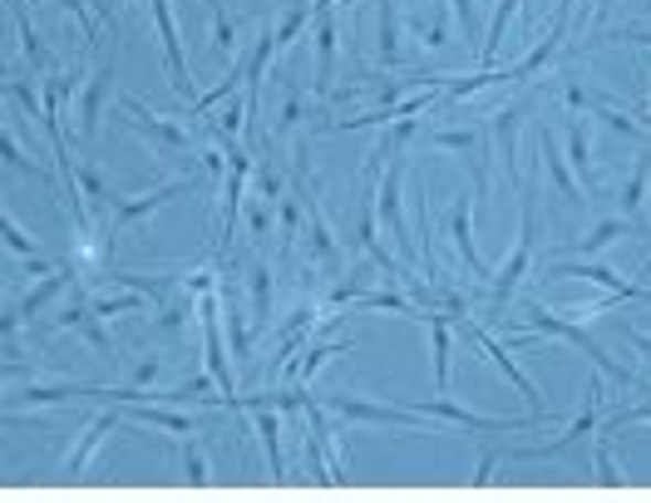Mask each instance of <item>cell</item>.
I'll use <instances>...</instances> for the list:
<instances>
[{"mask_svg": "<svg viewBox=\"0 0 651 503\" xmlns=\"http://www.w3.org/2000/svg\"><path fill=\"white\" fill-rule=\"evenodd\" d=\"M519 331H523V335H558V341L577 345V351H583L587 361H593L602 375H612L617 385H637V390H647V395H651V385H647V381H637V375L627 371V365H617L612 355L602 351V341L583 331V321H568V311H548V307H538V301H533V307H529V317L519 321Z\"/></svg>", "mask_w": 651, "mask_h": 503, "instance_id": "cell-1", "label": "cell"}, {"mask_svg": "<svg viewBox=\"0 0 651 503\" xmlns=\"http://www.w3.org/2000/svg\"><path fill=\"white\" fill-rule=\"evenodd\" d=\"M519 207H523V227H519V243H513V252L503 257V267L493 271V281H489V317H499V311L509 307L513 291L523 287V277H529V267H533V243H538V213H533V188H529V183L519 188Z\"/></svg>", "mask_w": 651, "mask_h": 503, "instance_id": "cell-2", "label": "cell"}, {"mask_svg": "<svg viewBox=\"0 0 651 503\" xmlns=\"http://www.w3.org/2000/svg\"><path fill=\"white\" fill-rule=\"evenodd\" d=\"M401 188H405V153H401V143H395L391 163H385V183H381V193H375V217H381L385 233L395 237L401 257H405V261H415V237H409V223H405Z\"/></svg>", "mask_w": 651, "mask_h": 503, "instance_id": "cell-3", "label": "cell"}, {"mask_svg": "<svg viewBox=\"0 0 651 503\" xmlns=\"http://www.w3.org/2000/svg\"><path fill=\"white\" fill-rule=\"evenodd\" d=\"M203 178H213L203 168V173H183V178H173V183H163L159 193H149V197H119V203L109 207V237H119V233H129L134 223H149L159 207H168L173 197H183V193H193V188H203Z\"/></svg>", "mask_w": 651, "mask_h": 503, "instance_id": "cell-4", "label": "cell"}, {"mask_svg": "<svg viewBox=\"0 0 651 503\" xmlns=\"http://www.w3.org/2000/svg\"><path fill=\"white\" fill-rule=\"evenodd\" d=\"M425 419H445V425H459V429H469V435H519V429H538L543 425V415H523V419H503V415H474V410H465V405H455V400H419L415 405Z\"/></svg>", "mask_w": 651, "mask_h": 503, "instance_id": "cell-5", "label": "cell"}, {"mask_svg": "<svg viewBox=\"0 0 651 503\" xmlns=\"http://www.w3.org/2000/svg\"><path fill=\"white\" fill-rule=\"evenodd\" d=\"M459 331H465V335H469V341H474V345H479V351H484V361H489V365H499V371H503V381H509V385H513V390H519V395H523V400H529V410H533V415L553 419V405H543V400H538V395H543V390H538V385H533V381H529V375H523V365H519V361H513V351H509V345H499V341H493V335H489L484 327H474V321H465V327H459Z\"/></svg>", "mask_w": 651, "mask_h": 503, "instance_id": "cell-6", "label": "cell"}, {"mask_svg": "<svg viewBox=\"0 0 651 503\" xmlns=\"http://www.w3.org/2000/svg\"><path fill=\"white\" fill-rule=\"evenodd\" d=\"M326 410L341 415V419H355V425H395V429L425 425V429H429V419L419 415V410H409V405H371V400H355L351 390L326 395Z\"/></svg>", "mask_w": 651, "mask_h": 503, "instance_id": "cell-7", "label": "cell"}, {"mask_svg": "<svg viewBox=\"0 0 651 503\" xmlns=\"http://www.w3.org/2000/svg\"><path fill=\"white\" fill-rule=\"evenodd\" d=\"M597 281V287L607 291L612 301H647L651 307V291L647 287H637V281H627L622 271H612V267H602V261H583V257H573V261H553L548 267V281Z\"/></svg>", "mask_w": 651, "mask_h": 503, "instance_id": "cell-8", "label": "cell"}, {"mask_svg": "<svg viewBox=\"0 0 651 503\" xmlns=\"http://www.w3.org/2000/svg\"><path fill=\"white\" fill-rule=\"evenodd\" d=\"M149 10H153V25H159V45H163V60H168L173 94H178V99H198V94H193V69H188L183 40H178V25H173V0H149Z\"/></svg>", "mask_w": 651, "mask_h": 503, "instance_id": "cell-9", "label": "cell"}, {"mask_svg": "<svg viewBox=\"0 0 651 503\" xmlns=\"http://www.w3.org/2000/svg\"><path fill=\"white\" fill-rule=\"evenodd\" d=\"M597 415H602V381L593 375V385H587V405H583V415H577L573 425L563 429L558 439H553V445H538V449H509V454H513V459H558V454H568V449H577V445H583V439L597 429Z\"/></svg>", "mask_w": 651, "mask_h": 503, "instance_id": "cell-10", "label": "cell"}, {"mask_svg": "<svg viewBox=\"0 0 651 503\" xmlns=\"http://www.w3.org/2000/svg\"><path fill=\"white\" fill-rule=\"evenodd\" d=\"M119 109L129 114V129L143 133V139H149L159 153H188V143H193V133H188L183 124L159 119V114H149L139 99H119Z\"/></svg>", "mask_w": 651, "mask_h": 503, "instance_id": "cell-11", "label": "cell"}, {"mask_svg": "<svg viewBox=\"0 0 651 503\" xmlns=\"http://www.w3.org/2000/svg\"><path fill=\"white\" fill-rule=\"evenodd\" d=\"M243 410L252 415V435L267 449V469L271 479H287V454H281V419H277V400L271 395H247Z\"/></svg>", "mask_w": 651, "mask_h": 503, "instance_id": "cell-12", "label": "cell"}, {"mask_svg": "<svg viewBox=\"0 0 651 503\" xmlns=\"http://www.w3.org/2000/svg\"><path fill=\"white\" fill-rule=\"evenodd\" d=\"M55 327L84 331V341H89L94 351L109 355V335H104V321H99V311H94V301L84 297V287H75V301H70V307H60V311H55Z\"/></svg>", "mask_w": 651, "mask_h": 503, "instance_id": "cell-13", "label": "cell"}, {"mask_svg": "<svg viewBox=\"0 0 651 503\" xmlns=\"http://www.w3.org/2000/svg\"><path fill=\"white\" fill-rule=\"evenodd\" d=\"M538 149H543V159H548V178H553V188H558V197H563V203L587 207V188L577 183V173H573L568 153L558 149V139H553L548 129H538Z\"/></svg>", "mask_w": 651, "mask_h": 503, "instance_id": "cell-14", "label": "cell"}, {"mask_svg": "<svg viewBox=\"0 0 651 503\" xmlns=\"http://www.w3.org/2000/svg\"><path fill=\"white\" fill-rule=\"evenodd\" d=\"M419 321L429 327V341H435V385L445 395L449 371H455V317L449 311H419Z\"/></svg>", "mask_w": 651, "mask_h": 503, "instance_id": "cell-15", "label": "cell"}, {"mask_svg": "<svg viewBox=\"0 0 651 503\" xmlns=\"http://www.w3.org/2000/svg\"><path fill=\"white\" fill-rule=\"evenodd\" d=\"M519 129H523V104H509V109L489 114V133L499 139L503 149V168H509V178L523 188V163H519Z\"/></svg>", "mask_w": 651, "mask_h": 503, "instance_id": "cell-16", "label": "cell"}, {"mask_svg": "<svg viewBox=\"0 0 651 503\" xmlns=\"http://www.w3.org/2000/svg\"><path fill=\"white\" fill-rule=\"evenodd\" d=\"M109 79H114V60H104V65L89 75V84H84V94H79V139L84 143H94V133H99V114H104Z\"/></svg>", "mask_w": 651, "mask_h": 503, "instance_id": "cell-17", "label": "cell"}, {"mask_svg": "<svg viewBox=\"0 0 651 503\" xmlns=\"http://www.w3.org/2000/svg\"><path fill=\"white\" fill-rule=\"evenodd\" d=\"M469 213H474V203L469 197H459V207L449 213V233H455V247H459V261H465L469 271H474L479 281H493V267L484 257H479V247H474V233H469Z\"/></svg>", "mask_w": 651, "mask_h": 503, "instance_id": "cell-18", "label": "cell"}, {"mask_svg": "<svg viewBox=\"0 0 651 503\" xmlns=\"http://www.w3.org/2000/svg\"><path fill=\"white\" fill-rule=\"evenodd\" d=\"M335 0H317L311 25H317V89H331V69H335V20H331Z\"/></svg>", "mask_w": 651, "mask_h": 503, "instance_id": "cell-19", "label": "cell"}, {"mask_svg": "<svg viewBox=\"0 0 651 503\" xmlns=\"http://www.w3.org/2000/svg\"><path fill=\"white\" fill-rule=\"evenodd\" d=\"M119 419H124V415H114V410H99V415L89 419V425H84V435H79L75 454L65 459V474H75V479H79V474H89V459H94V449L104 445V435H109V429L119 425Z\"/></svg>", "mask_w": 651, "mask_h": 503, "instance_id": "cell-20", "label": "cell"}, {"mask_svg": "<svg viewBox=\"0 0 651 503\" xmlns=\"http://www.w3.org/2000/svg\"><path fill=\"white\" fill-rule=\"evenodd\" d=\"M307 213H311V237H307L311 261H326V267H341V261H345V252H341V243L331 237V223H326V213H321V203H317V193H311V188H307Z\"/></svg>", "mask_w": 651, "mask_h": 503, "instance_id": "cell-21", "label": "cell"}, {"mask_svg": "<svg viewBox=\"0 0 651 503\" xmlns=\"http://www.w3.org/2000/svg\"><path fill=\"white\" fill-rule=\"evenodd\" d=\"M375 55L385 69L405 65V45H401V0H381V30H375Z\"/></svg>", "mask_w": 651, "mask_h": 503, "instance_id": "cell-22", "label": "cell"}, {"mask_svg": "<svg viewBox=\"0 0 651 503\" xmlns=\"http://www.w3.org/2000/svg\"><path fill=\"white\" fill-rule=\"evenodd\" d=\"M124 415L143 419V425H159V429H168V435H198V425L183 410H163L159 400H134V405H124Z\"/></svg>", "mask_w": 651, "mask_h": 503, "instance_id": "cell-23", "label": "cell"}, {"mask_svg": "<svg viewBox=\"0 0 651 503\" xmlns=\"http://www.w3.org/2000/svg\"><path fill=\"white\" fill-rule=\"evenodd\" d=\"M622 237H647V233L632 223V217H602V223H597L593 233H587L583 243H577V257H593V252H602V247L622 243Z\"/></svg>", "mask_w": 651, "mask_h": 503, "instance_id": "cell-24", "label": "cell"}, {"mask_svg": "<svg viewBox=\"0 0 651 503\" xmlns=\"http://www.w3.org/2000/svg\"><path fill=\"white\" fill-rule=\"evenodd\" d=\"M247 287H252V321H257V331H262L271 321V267L262 252L247 261Z\"/></svg>", "mask_w": 651, "mask_h": 503, "instance_id": "cell-25", "label": "cell"}, {"mask_svg": "<svg viewBox=\"0 0 651 503\" xmlns=\"http://www.w3.org/2000/svg\"><path fill=\"white\" fill-rule=\"evenodd\" d=\"M568 163H573V173H577V183L587 188V197L597 193V168H593V139H587V124H577L573 119V129H568Z\"/></svg>", "mask_w": 651, "mask_h": 503, "instance_id": "cell-26", "label": "cell"}, {"mask_svg": "<svg viewBox=\"0 0 651 503\" xmlns=\"http://www.w3.org/2000/svg\"><path fill=\"white\" fill-rule=\"evenodd\" d=\"M198 317V297L188 287H178V291H168L163 297V311H159V327L153 331H163V335H178L188 327V321Z\"/></svg>", "mask_w": 651, "mask_h": 503, "instance_id": "cell-27", "label": "cell"}, {"mask_svg": "<svg viewBox=\"0 0 651 503\" xmlns=\"http://www.w3.org/2000/svg\"><path fill=\"white\" fill-rule=\"evenodd\" d=\"M10 6V20H15V35H20V45H25V60L35 69H55V60H50V50L40 45V35H35V25H30V15H25V6L20 0H6Z\"/></svg>", "mask_w": 651, "mask_h": 503, "instance_id": "cell-28", "label": "cell"}, {"mask_svg": "<svg viewBox=\"0 0 651 503\" xmlns=\"http://www.w3.org/2000/svg\"><path fill=\"white\" fill-rule=\"evenodd\" d=\"M425 143L429 149H449V153H469V159H474L489 143V133L484 129H435V133H425Z\"/></svg>", "mask_w": 651, "mask_h": 503, "instance_id": "cell-29", "label": "cell"}, {"mask_svg": "<svg viewBox=\"0 0 651 503\" xmlns=\"http://www.w3.org/2000/svg\"><path fill=\"white\" fill-rule=\"evenodd\" d=\"M647 183H651V159L637 163V173L627 178V188H622V217H632L642 233H651V227L642 223V203H647Z\"/></svg>", "mask_w": 651, "mask_h": 503, "instance_id": "cell-30", "label": "cell"}, {"mask_svg": "<svg viewBox=\"0 0 651 503\" xmlns=\"http://www.w3.org/2000/svg\"><path fill=\"white\" fill-rule=\"evenodd\" d=\"M355 345H361V341H341V345H331V341H326V345H311V351H307V361H291V365H287V375H291V381H301V385H307L311 375H317L321 365L331 361V355H345V351H355Z\"/></svg>", "mask_w": 651, "mask_h": 503, "instance_id": "cell-31", "label": "cell"}, {"mask_svg": "<svg viewBox=\"0 0 651 503\" xmlns=\"http://www.w3.org/2000/svg\"><path fill=\"white\" fill-rule=\"evenodd\" d=\"M523 0H499L493 6V20H489V35H484V45H479V60H484V69L493 65V55H499V45H503V30H509V20H513V10H519Z\"/></svg>", "mask_w": 651, "mask_h": 503, "instance_id": "cell-32", "label": "cell"}, {"mask_svg": "<svg viewBox=\"0 0 651 503\" xmlns=\"http://www.w3.org/2000/svg\"><path fill=\"white\" fill-rule=\"evenodd\" d=\"M183 474H188V484H213V464H207L203 445L193 435H183Z\"/></svg>", "mask_w": 651, "mask_h": 503, "instance_id": "cell-33", "label": "cell"}, {"mask_svg": "<svg viewBox=\"0 0 651 503\" xmlns=\"http://www.w3.org/2000/svg\"><path fill=\"white\" fill-rule=\"evenodd\" d=\"M355 307H381V311H395V317H415L419 321V307H415V301H405L401 291H361V297H355Z\"/></svg>", "mask_w": 651, "mask_h": 503, "instance_id": "cell-34", "label": "cell"}, {"mask_svg": "<svg viewBox=\"0 0 651 503\" xmlns=\"http://www.w3.org/2000/svg\"><path fill=\"white\" fill-rule=\"evenodd\" d=\"M75 178H79V193H84V197H89V203H94V207H99V213H104V207H114V203H119V197H114V193H109V188H104V178H99V173H94V168H89V163H75Z\"/></svg>", "mask_w": 651, "mask_h": 503, "instance_id": "cell-35", "label": "cell"}, {"mask_svg": "<svg viewBox=\"0 0 651 503\" xmlns=\"http://www.w3.org/2000/svg\"><path fill=\"white\" fill-rule=\"evenodd\" d=\"M237 129H247V99H243V104H227L217 119H207V133H213L217 143H223V139H237Z\"/></svg>", "mask_w": 651, "mask_h": 503, "instance_id": "cell-36", "label": "cell"}, {"mask_svg": "<svg viewBox=\"0 0 651 503\" xmlns=\"http://www.w3.org/2000/svg\"><path fill=\"white\" fill-rule=\"evenodd\" d=\"M593 469H597V484H627L622 464L612 459V445H607V435H597V449H593Z\"/></svg>", "mask_w": 651, "mask_h": 503, "instance_id": "cell-37", "label": "cell"}, {"mask_svg": "<svg viewBox=\"0 0 651 503\" xmlns=\"http://www.w3.org/2000/svg\"><path fill=\"white\" fill-rule=\"evenodd\" d=\"M0 233H6V247L10 252H15V257H40V243H35V237H30V233H20V223H15V217H10V213H0Z\"/></svg>", "mask_w": 651, "mask_h": 503, "instance_id": "cell-38", "label": "cell"}, {"mask_svg": "<svg viewBox=\"0 0 651 503\" xmlns=\"http://www.w3.org/2000/svg\"><path fill=\"white\" fill-rule=\"evenodd\" d=\"M0 153H6V168H25V178H45V183H50V173H45V168H35V163H30V153H20V143H15V133H0Z\"/></svg>", "mask_w": 651, "mask_h": 503, "instance_id": "cell-39", "label": "cell"}, {"mask_svg": "<svg viewBox=\"0 0 651 503\" xmlns=\"http://www.w3.org/2000/svg\"><path fill=\"white\" fill-rule=\"evenodd\" d=\"M311 114H317V109H311V104L301 99L297 89H287V104H281V119H277V133L297 129V124H301V119H311Z\"/></svg>", "mask_w": 651, "mask_h": 503, "instance_id": "cell-40", "label": "cell"}, {"mask_svg": "<svg viewBox=\"0 0 651 503\" xmlns=\"http://www.w3.org/2000/svg\"><path fill=\"white\" fill-rule=\"evenodd\" d=\"M627 425H651V400L632 405V410H617V415H607V419H602V435H617V429H627Z\"/></svg>", "mask_w": 651, "mask_h": 503, "instance_id": "cell-41", "label": "cell"}, {"mask_svg": "<svg viewBox=\"0 0 651 503\" xmlns=\"http://www.w3.org/2000/svg\"><path fill=\"white\" fill-rule=\"evenodd\" d=\"M301 197V193H297ZM297 197H277L281 203V247L291 252V243H297V233H301V207H297Z\"/></svg>", "mask_w": 651, "mask_h": 503, "instance_id": "cell-42", "label": "cell"}, {"mask_svg": "<svg viewBox=\"0 0 651 503\" xmlns=\"http://www.w3.org/2000/svg\"><path fill=\"white\" fill-rule=\"evenodd\" d=\"M237 50V25L227 15H213V55L223 60V55H233Z\"/></svg>", "mask_w": 651, "mask_h": 503, "instance_id": "cell-43", "label": "cell"}, {"mask_svg": "<svg viewBox=\"0 0 651 503\" xmlns=\"http://www.w3.org/2000/svg\"><path fill=\"white\" fill-rule=\"evenodd\" d=\"M159 371H163V355H149V361H139L129 371V381L139 385V390H153V381H159Z\"/></svg>", "mask_w": 651, "mask_h": 503, "instance_id": "cell-44", "label": "cell"}, {"mask_svg": "<svg viewBox=\"0 0 651 503\" xmlns=\"http://www.w3.org/2000/svg\"><path fill=\"white\" fill-rule=\"evenodd\" d=\"M425 45H429V50L449 45V20H445V6H435V15H429V25H425Z\"/></svg>", "mask_w": 651, "mask_h": 503, "instance_id": "cell-45", "label": "cell"}, {"mask_svg": "<svg viewBox=\"0 0 651 503\" xmlns=\"http://www.w3.org/2000/svg\"><path fill=\"white\" fill-rule=\"evenodd\" d=\"M60 6H65L70 15L79 20V30H84V45H94V40H99V30H94V15H89V6H84V0H60Z\"/></svg>", "mask_w": 651, "mask_h": 503, "instance_id": "cell-46", "label": "cell"}, {"mask_svg": "<svg viewBox=\"0 0 651 503\" xmlns=\"http://www.w3.org/2000/svg\"><path fill=\"white\" fill-rule=\"evenodd\" d=\"M455 6H459V25H465V35L484 45V30H479V6H474V0H455Z\"/></svg>", "mask_w": 651, "mask_h": 503, "instance_id": "cell-47", "label": "cell"}, {"mask_svg": "<svg viewBox=\"0 0 651 503\" xmlns=\"http://www.w3.org/2000/svg\"><path fill=\"white\" fill-rule=\"evenodd\" d=\"M257 188H262V197H281V178H277V168H271L267 159L257 163Z\"/></svg>", "mask_w": 651, "mask_h": 503, "instance_id": "cell-48", "label": "cell"}, {"mask_svg": "<svg viewBox=\"0 0 651 503\" xmlns=\"http://www.w3.org/2000/svg\"><path fill=\"white\" fill-rule=\"evenodd\" d=\"M499 449H484V454H479V464H474V484H493V469H499Z\"/></svg>", "mask_w": 651, "mask_h": 503, "instance_id": "cell-49", "label": "cell"}, {"mask_svg": "<svg viewBox=\"0 0 651 503\" xmlns=\"http://www.w3.org/2000/svg\"><path fill=\"white\" fill-rule=\"evenodd\" d=\"M183 287L193 291V297H203V291H217V281H213V267H203V271H188V277H183Z\"/></svg>", "mask_w": 651, "mask_h": 503, "instance_id": "cell-50", "label": "cell"}, {"mask_svg": "<svg viewBox=\"0 0 651 503\" xmlns=\"http://www.w3.org/2000/svg\"><path fill=\"white\" fill-rule=\"evenodd\" d=\"M247 227H252V237H257V243L271 233V217H267V207H262V203L247 207Z\"/></svg>", "mask_w": 651, "mask_h": 503, "instance_id": "cell-51", "label": "cell"}, {"mask_svg": "<svg viewBox=\"0 0 651 503\" xmlns=\"http://www.w3.org/2000/svg\"><path fill=\"white\" fill-rule=\"evenodd\" d=\"M607 40H622V45H642V50H651V30H622V35H607Z\"/></svg>", "mask_w": 651, "mask_h": 503, "instance_id": "cell-52", "label": "cell"}, {"mask_svg": "<svg viewBox=\"0 0 651 503\" xmlns=\"http://www.w3.org/2000/svg\"><path fill=\"white\" fill-rule=\"evenodd\" d=\"M627 341H632V345H637V351H642V355H647V361H651V335H647V331L627 327Z\"/></svg>", "mask_w": 651, "mask_h": 503, "instance_id": "cell-53", "label": "cell"}, {"mask_svg": "<svg viewBox=\"0 0 651 503\" xmlns=\"http://www.w3.org/2000/svg\"><path fill=\"white\" fill-rule=\"evenodd\" d=\"M198 163H203L213 178H223V163H227V159H223V153H203V159H198Z\"/></svg>", "mask_w": 651, "mask_h": 503, "instance_id": "cell-54", "label": "cell"}, {"mask_svg": "<svg viewBox=\"0 0 651 503\" xmlns=\"http://www.w3.org/2000/svg\"><path fill=\"white\" fill-rule=\"evenodd\" d=\"M558 15H563V20H573V0H558Z\"/></svg>", "mask_w": 651, "mask_h": 503, "instance_id": "cell-55", "label": "cell"}, {"mask_svg": "<svg viewBox=\"0 0 651 503\" xmlns=\"http://www.w3.org/2000/svg\"><path fill=\"white\" fill-rule=\"evenodd\" d=\"M203 6H207V10H213V15H223V0H203Z\"/></svg>", "mask_w": 651, "mask_h": 503, "instance_id": "cell-56", "label": "cell"}, {"mask_svg": "<svg viewBox=\"0 0 651 503\" xmlns=\"http://www.w3.org/2000/svg\"><path fill=\"white\" fill-rule=\"evenodd\" d=\"M607 6H612V0H597V15H607Z\"/></svg>", "mask_w": 651, "mask_h": 503, "instance_id": "cell-57", "label": "cell"}, {"mask_svg": "<svg viewBox=\"0 0 651 503\" xmlns=\"http://www.w3.org/2000/svg\"><path fill=\"white\" fill-rule=\"evenodd\" d=\"M335 6H355V0H335Z\"/></svg>", "mask_w": 651, "mask_h": 503, "instance_id": "cell-58", "label": "cell"}, {"mask_svg": "<svg viewBox=\"0 0 651 503\" xmlns=\"http://www.w3.org/2000/svg\"><path fill=\"white\" fill-rule=\"evenodd\" d=\"M642 271H651V257H647V267H642Z\"/></svg>", "mask_w": 651, "mask_h": 503, "instance_id": "cell-59", "label": "cell"}]
</instances>
